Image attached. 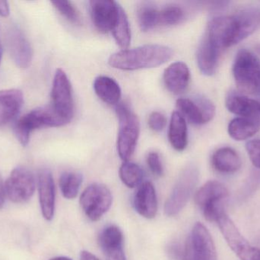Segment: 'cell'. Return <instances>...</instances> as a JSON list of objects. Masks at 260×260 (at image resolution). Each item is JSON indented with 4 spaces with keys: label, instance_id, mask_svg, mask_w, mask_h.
I'll use <instances>...</instances> for the list:
<instances>
[{
    "label": "cell",
    "instance_id": "83f0119b",
    "mask_svg": "<svg viewBox=\"0 0 260 260\" xmlns=\"http://www.w3.org/2000/svg\"><path fill=\"white\" fill-rule=\"evenodd\" d=\"M244 39L260 29V8H249L237 13Z\"/></svg>",
    "mask_w": 260,
    "mask_h": 260
},
{
    "label": "cell",
    "instance_id": "5bb4252c",
    "mask_svg": "<svg viewBox=\"0 0 260 260\" xmlns=\"http://www.w3.org/2000/svg\"><path fill=\"white\" fill-rule=\"evenodd\" d=\"M120 4L111 0H93L90 2L91 18L98 30L107 33L111 32L117 16Z\"/></svg>",
    "mask_w": 260,
    "mask_h": 260
},
{
    "label": "cell",
    "instance_id": "603a6c76",
    "mask_svg": "<svg viewBox=\"0 0 260 260\" xmlns=\"http://www.w3.org/2000/svg\"><path fill=\"white\" fill-rule=\"evenodd\" d=\"M226 108L230 112L240 117L260 115L259 101L243 94H231L226 98Z\"/></svg>",
    "mask_w": 260,
    "mask_h": 260
},
{
    "label": "cell",
    "instance_id": "52a82bcc",
    "mask_svg": "<svg viewBox=\"0 0 260 260\" xmlns=\"http://www.w3.org/2000/svg\"><path fill=\"white\" fill-rule=\"evenodd\" d=\"M205 37L221 52L244 39L235 15L212 18L208 24Z\"/></svg>",
    "mask_w": 260,
    "mask_h": 260
},
{
    "label": "cell",
    "instance_id": "e575fe53",
    "mask_svg": "<svg viewBox=\"0 0 260 260\" xmlns=\"http://www.w3.org/2000/svg\"><path fill=\"white\" fill-rule=\"evenodd\" d=\"M147 164L151 172L156 177H162L164 174V167L160 160V156L157 153L150 152L147 157Z\"/></svg>",
    "mask_w": 260,
    "mask_h": 260
},
{
    "label": "cell",
    "instance_id": "8992f818",
    "mask_svg": "<svg viewBox=\"0 0 260 260\" xmlns=\"http://www.w3.org/2000/svg\"><path fill=\"white\" fill-rule=\"evenodd\" d=\"M229 195V190L222 183L212 180L205 183L196 192L194 200L205 218L211 222H216L218 217L225 212L224 203Z\"/></svg>",
    "mask_w": 260,
    "mask_h": 260
},
{
    "label": "cell",
    "instance_id": "836d02e7",
    "mask_svg": "<svg viewBox=\"0 0 260 260\" xmlns=\"http://www.w3.org/2000/svg\"><path fill=\"white\" fill-rule=\"evenodd\" d=\"M246 150L253 166L260 169V140L256 139L247 142Z\"/></svg>",
    "mask_w": 260,
    "mask_h": 260
},
{
    "label": "cell",
    "instance_id": "3957f363",
    "mask_svg": "<svg viewBox=\"0 0 260 260\" xmlns=\"http://www.w3.org/2000/svg\"><path fill=\"white\" fill-rule=\"evenodd\" d=\"M232 72L241 94H259L260 61L253 52L247 49L239 50L234 61Z\"/></svg>",
    "mask_w": 260,
    "mask_h": 260
},
{
    "label": "cell",
    "instance_id": "d590c367",
    "mask_svg": "<svg viewBox=\"0 0 260 260\" xmlns=\"http://www.w3.org/2000/svg\"><path fill=\"white\" fill-rule=\"evenodd\" d=\"M148 126L152 131L160 132L165 129L167 125V119L165 114L159 111H153L148 118Z\"/></svg>",
    "mask_w": 260,
    "mask_h": 260
},
{
    "label": "cell",
    "instance_id": "4dcf8cb0",
    "mask_svg": "<svg viewBox=\"0 0 260 260\" xmlns=\"http://www.w3.org/2000/svg\"><path fill=\"white\" fill-rule=\"evenodd\" d=\"M139 25L142 32H148L159 24V10L151 5H145L138 12Z\"/></svg>",
    "mask_w": 260,
    "mask_h": 260
},
{
    "label": "cell",
    "instance_id": "ac0fdd59",
    "mask_svg": "<svg viewBox=\"0 0 260 260\" xmlns=\"http://www.w3.org/2000/svg\"><path fill=\"white\" fill-rule=\"evenodd\" d=\"M133 207L140 216L146 219L155 218L158 209L155 188L151 182L142 183L133 197Z\"/></svg>",
    "mask_w": 260,
    "mask_h": 260
},
{
    "label": "cell",
    "instance_id": "277c9868",
    "mask_svg": "<svg viewBox=\"0 0 260 260\" xmlns=\"http://www.w3.org/2000/svg\"><path fill=\"white\" fill-rule=\"evenodd\" d=\"M116 112L119 121L117 151L123 162L129 161L137 146L140 123L129 105L123 102L116 105Z\"/></svg>",
    "mask_w": 260,
    "mask_h": 260
},
{
    "label": "cell",
    "instance_id": "2e32d148",
    "mask_svg": "<svg viewBox=\"0 0 260 260\" xmlns=\"http://www.w3.org/2000/svg\"><path fill=\"white\" fill-rule=\"evenodd\" d=\"M38 195L43 217L47 221H52L56 208V186L53 174L49 169H44L39 172Z\"/></svg>",
    "mask_w": 260,
    "mask_h": 260
},
{
    "label": "cell",
    "instance_id": "f546056e",
    "mask_svg": "<svg viewBox=\"0 0 260 260\" xmlns=\"http://www.w3.org/2000/svg\"><path fill=\"white\" fill-rule=\"evenodd\" d=\"M120 178L125 186L130 189L139 187L144 179L142 168L133 162H123L119 171Z\"/></svg>",
    "mask_w": 260,
    "mask_h": 260
},
{
    "label": "cell",
    "instance_id": "8d00e7d4",
    "mask_svg": "<svg viewBox=\"0 0 260 260\" xmlns=\"http://www.w3.org/2000/svg\"><path fill=\"white\" fill-rule=\"evenodd\" d=\"M10 13L9 5L7 1L0 0V15L3 17L9 16Z\"/></svg>",
    "mask_w": 260,
    "mask_h": 260
},
{
    "label": "cell",
    "instance_id": "7402d4cb",
    "mask_svg": "<svg viewBox=\"0 0 260 260\" xmlns=\"http://www.w3.org/2000/svg\"><path fill=\"white\" fill-rule=\"evenodd\" d=\"M214 169L221 174L236 172L242 166V160L236 151L231 148H221L217 150L212 157Z\"/></svg>",
    "mask_w": 260,
    "mask_h": 260
},
{
    "label": "cell",
    "instance_id": "ffe728a7",
    "mask_svg": "<svg viewBox=\"0 0 260 260\" xmlns=\"http://www.w3.org/2000/svg\"><path fill=\"white\" fill-rule=\"evenodd\" d=\"M24 104L22 92L16 89L0 91V127L7 125L18 116Z\"/></svg>",
    "mask_w": 260,
    "mask_h": 260
},
{
    "label": "cell",
    "instance_id": "7c38bea8",
    "mask_svg": "<svg viewBox=\"0 0 260 260\" xmlns=\"http://www.w3.org/2000/svg\"><path fill=\"white\" fill-rule=\"evenodd\" d=\"M51 105L61 116L71 122L74 115V101L71 83L67 73L57 69L51 90Z\"/></svg>",
    "mask_w": 260,
    "mask_h": 260
},
{
    "label": "cell",
    "instance_id": "d6986e66",
    "mask_svg": "<svg viewBox=\"0 0 260 260\" xmlns=\"http://www.w3.org/2000/svg\"><path fill=\"white\" fill-rule=\"evenodd\" d=\"M164 82L168 91L179 95L186 91L190 81V72L185 63L177 61L165 70Z\"/></svg>",
    "mask_w": 260,
    "mask_h": 260
},
{
    "label": "cell",
    "instance_id": "e0dca14e",
    "mask_svg": "<svg viewBox=\"0 0 260 260\" xmlns=\"http://www.w3.org/2000/svg\"><path fill=\"white\" fill-rule=\"evenodd\" d=\"M6 42L8 50L15 64L21 68L28 67L31 63L33 50L22 32L16 27L11 29L6 36Z\"/></svg>",
    "mask_w": 260,
    "mask_h": 260
},
{
    "label": "cell",
    "instance_id": "4fadbf2b",
    "mask_svg": "<svg viewBox=\"0 0 260 260\" xmlns=\"http://www.w3.org/2000/svg\"><path fill=\"white\" fill-rule=\"evenodd\" d=\"M179 112L189 122L202 125L210 122L215 114V107L207 98L201 96L189 99L180 98L176 102Z\"/></svg>",
    "mask_w": 260,
    "mask_h": 260
},
{
    "label": "cell",
    "instance_id": "f35d334b",
    "mask_svg": "<svg viewBox=\"0 0 260 260\" xmlns=\"http://www.w3.org/2000/svg\"><path fill=\"white\" fill-rule=\"evenodd\" d=\"M80 260H100L91 252L83 250L80 253Z\"/></svg>",
    "mask_w": 260,
    "mask_h": 260
},
{
    "label": "cell",
    "instance_id": "44dd1931",
    "mask_svg": "<svg viewBox=\"0 0 260 260\" xmlns=\"http://www.w3.org/2000/svg\"><path fill=\"white\" fill-rule=\"evenodd\" d=\"M221 53V50L215 47L204 36L199 46L197 53V64L203 74L206 76L215 74Z\"/></svg>",
    "mask_w": 260,
    "mask_h": 260
},
{
    "label": "cell",
    "instance_id": "8fae6325",
    "mask_svg": "<svg viewBox=\"0 0 260 260\" xmlns=\"http://www.w3.org/2000/svg\"><path fill=\"white\" fill-rule=\"evenodd\" d=\"M36 182L33 172L24 166L15 168L5 183L6 195L14 203H24L35 194Z\"/></svg>",
    "mask_w": 260,
    "mask_h": 260
},
{
    "label": "cell",
    "instance_id": "60d3db41",
    "mask_svg": "<svg viewBox=\"0 0 260 260\" xmlns=\"http://www.w3.org/2000/svg\"><path fill=\"white\" fill-rule=\"evenodd\" d=\"M2 56H3V47H2L1 44H0V61H1Z\"/></svg>",
    "mask_w": 260,
    "mask_h": 260
},
{
    "label": "cell",
    "instance_id": "ba28073f",
    "mask_svg": "<svg viewBox=\"0 0 260 260\" xmlns=\"http://www.w3.org/2000/svg\"><path fill=\"white\" fill-rule=\"evenodd\" d=\"M182 260H217L212 235L202 223H196L188 235Z\"/></svg>",
    "mask_w": 260,
    "mask_h": 260
},
{
    "label": "cell",
    "instance_id": "1f68e13d",
    "mask_svg": "<svg viewBox=\"0 0 260 260\" xmlns=\"http://www.w3.org/2000/svg\"><path fill=\"white\" fill-rule=\"evenodd\" d=\"M184 11L178 6H168L159 10V24L175 25L183 21Z\"/></svg>",
    "mask_w": 260,
    "mask_h": 260
},
{
    "label": "cell",
    "instance_id": "cb8c5ba5",
    "mask_svg": "<svg viewBox=\"0 0 260 260\" xmlns=\"http://www.w3.org/2000/svg\"><path fill=\"white\" fill-rule=\"evenodd\" d=\"M228 130L234 140H247L260 131V115L236 118L230 122Z\"/></svg>",
    "mask_w": 260,
    "mask_h": 260
},
{
    "label": "cell",
    "instance_id": "b9f144b4",
    "mask_svg": "<svg viewBox=\"0 0 260 260\" xmlns=\"http://www.w3.org/2000/svg\"><path fill=\"white\" fill-rule=\"evenodd\" d=\"M259 105H260V101H259Z\"/></svg>",
    "mask_w": 260,
    "mask_h": 260
},
{
    "label": "cell",
    "instance_id": "484cf974",
    "mask_svg": "<svg viewBox=\"0 0 260 260\" xmlns=\"http://www.w3.org/2000/svg\"><path fill=\"white\" fill-rule=\"evenodd\" d=\"M94 90L97 96L105 103L116 105L120 102L121 98V89L114 80L109 76H100L94 79Z\"/></svg>",
    "mask_w": 260,
    "mask_h": 260
},
{
    "label": "cell",
    "instance_id": "f1b7e54d",
    "mask_svg": "<svg viewBox=\"0 0 260 260\" xmlns=\"http://www.w3.org/2000/svg\"><path fill=\"white\" fill-rule=\"evenodd\" d=\"M83 181L79 172H65L59 177V185L62 196L67 199H74L77 197Z\"/></svg>",
    "mask_w": 260,
    "mask_h": 260
},
{
    "label": "cell",
    "instance_id": "9a60e30c",
    "mask_svg": "<svg viewBox=\"0 0 260 260\" xmlns=\"http://www.w3.org/2000/svg\"><path fill=\"white\" fill-rule=\"evenodd\" d=\"M99 243L106 260H127L123 247L124 237L117 226L105 227L99 235Z\"/></svg>",
    "mask_w": 260,
    "mask_h": 260
},
{
    "label": "cell",
    "instance_id": "74e56055",
    "mask_svg": "<svg viewBox=\"0 0 260 260\" xmlns=\"http://www.w3.org/2000/svg\"><path fill=\"white\" fill-rule=\"evenodd\" d=\"M6 190H5V183H3V179L0 176V209L4 206L5 200H6Z\"/></svg>",
    "mask_w": 260,
    "mask_h": 260
},
{
    "label": "cell",
    "instance_id": "9c48e42d",
    "mask_svg": "<svg viewBox=\"0 0 260 260\" xmlns=\"http://www.w3.org/2000/svg\"><path fill=\"white\" fill-rule=\"evenodd\" d=\"M79 201L87 218L91 221H99L112 206L113 195L108 186L95 183L83 191Z\"/></svg>",
    "mask_w": 260,
    "mask_h": 260
},
{
    "label": "cell",
    "instance_id": "30bf717a",
    "mask_svg": "<svg viewBox=\"0 0 260 260\" xmlns=\"http://www.w3.org/2000/svg\"><path fill=\"white\" fill-rule=\"evenodd\" d=\"M216 223L226 242L240 259L260 260V249L245 239L226 212L218 217Z\"/></svg>",
    "mask_w": 260,
    "mask_h": 260
},
{
    "label": "cell",
    "instance_id": "4316f807",
    "mask_svg": "<svg viewBox=\"0 0 260 260\" xmlns=\"http://www.w3.org/2000/svg\"><path fill=\"white\" fill-rule=\"evenodd\" d=\"M111 32L114 35L116 42L123 50H126L129 47L131 42V30L129 20L126 12L120 5L118 16Z\"/></svg>",
    "mask_w": 260,
    "mask_h": 260
},
{
    "label": "cell",
    "instance_id": "7a4b0ae2",
    "mask_svg": "<svg viewBox=\"0 0 260 260\" xmlns=\"http://www.w3.org/2000/svg\"><path fill=\"white\" fill-rule=\"evenodd\" d=\"M70 121L61 116L51 105L38 107L18 119L14 132L23 147L27 146L30 134L35 130L44 127H61L70 123Z\"/></svg>",
    "mask_w": 260,
    "mask_h": 260
},
{
    "label": "cell",
    "instance_id": "d4e9b609",
    "mask_svg": "<svg viewBox=\"0 0 260 260\" xmlns=\"http://www.w3.org/2000/svg\"><path fill=\"white\" fill-rule=\"evenodd\" d=\"M168 139L177 151H183L188 143V129L186 119L179 111H174L170 122Z\"/></svg>",
    "mask_w": 260,
    "mask_h": 260
},
{
    "label": "cell",
    "instance_id": "d6a6232c",
    "mask_svg": "<svg viewBox=\"0 0 260 260\" xmlns=\"http://www.w3.org/2000/svg\"><path fill=\"white\" fill-rule=\"evenodd\" d=\"M51 3L55 9L67 20L74 24H79L80 22L79 12L76 10V7L72 4L71 2L52 1Z\"/></svg>",
    "mask_w": 260,
    "mask_h": 260
},
{
    "label": "cell",
    "instance_id": "6da1fadb",
    "mask_svg": "<svg viewBox=\"0 0 260 260\" xmlns=\"http://www.w3.org/2000/svg\"><path fill=\"white\" fill-rule=\"evenodd\" d=\"M173 56L174 50L168 46L146 44L113 53L108 59V64L121 70L154 68L168 62Z\"/></svg>",
    "mask_w": 260,
    "mask_h": 260
},
{
    "label": "cell",
    "instance_id": "ab89813d",
    "mask_svg": "<svg viewBox=\"0 0 260 260\" xmlns=\"http://www.w3.org/2000/svg\"><path fill=\"white\" fill-rule=\"evenodd\" d=\"M49 260H73L70 258L67 257V256H56V257L51 258Z\"/></svg>",
    "mask_w": 260,
    "mask_h": 260
},
{
    "label": "cell",
    "instance_id": "5b68a950",
    "mask_svg": "<svg viewBox=\"0 0 260 260\" xmlns=\"http://www.w3.org/2000/svg\"><path fill=\"white\" fill-rule=\"evenodd\" d=\"M198 181L199 171L196 166H189L182 171L165 201L164 212L166 216H177L183 211L192 197Z\"/></svg>",
    "mask_w": 260,
    "mask_h": 260
}]
</instances>
